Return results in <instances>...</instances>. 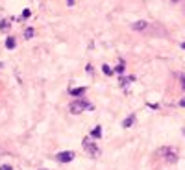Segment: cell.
I'll return each instance as SVG.
<instances>
[{"mask_svg":"<svg viewBox=\"0 0 185 170\" xmlns=\"http://www.w3.org/2000/svg\"><path fill=\"white\" fill-rule=\"evenodd\" d=\"M68 109H71V113L72 115H80V113H84L85 109H94V105L93 104H89V102H85V100H74L71 105H68Z\"/></svg>","mask_w":185,"mask_h":170,"instance_id":"6da1fadb","label":"cell"},{"mask_svg":"<svg viewBox=\"0 0 185 170\" xmlns=\"http://www.w3.org/2000/svg\"><path fill=\"white\" fill-rule=\"evenodd\" d=\"M84 150L89 154V155H91V157L93 159H96V157H100V148L96 146V144H94V142L91 141V139H84Z\"/></svg>","mask_w":185,"mask_h":170,"instance_id":"7a4b0ae2","label":"cell"},{"mask_svg":"<svg viewBox=\"0 0 185 170\" xmlns=\"http://www.w3.org/2000/svg\"><path fill=\"white\" fill-rule=\"evenodd\" d=\"M159 155H163L168 163H176L178 161V155H176V152L172 150V148H168V146H165V148H161L159 152H157Z\"/></svg>","mask_w":185,"mask_h":170,"instance_id":"3957f363","label":"cell"},{"mask_svg":"<svg viewBox=\"0 0 185 170\" xmlns=\"http://www.w3.org/2000/svg\"><path fill=\"white\" fill-rule=\"evenodd\" d=\"M56 159L59 161V163H71L72 159H74V152H59L58 155H56Z\"/></svg>","mask_w":185,"mask_h":170,"instance_id":"277c9868","label":"cell"},{"mask_svg":"<svg viewBox=\"0 0 185 170\" xmlns=\"http://www.w3.org/2000/svg\"><path fill=\"white\" fill-rule=\"evenodd\" d=\"M146 26H148L146 20H137V22L132 24V30H135V32H143V30H146Z\"/></svg>","mask_w":185,"mask_h":170,"instance_id":"5b68a950","label":"cell"},{"mask_svg":"<svg viewBox=\"0 0 185 170\" xmlns=\"http://www.w3.org/2000/svg\"><path fill=\"white\" fill-rule=\"evenodd\" d=\"M133 122H135V115H130V117H128L124 122H122V126H124V128H130V126L133 124Z\"/></svg>","mask_w":185,"mask_h":170,"instance_id":"8992f818","label":"cell"},{"mask_svg":"<svg viewBox=\"0 0 185 170\" xmlns=\"http://www.w3.org/2000/svg\"><path fill=\"white\" fill-rule=\"evenodd\" d=\"M15 39H13V37H8V39H6V46H8V48L9 50H13V48H15Z\"/></svg>","mask_w":185,"mask_h":170,"instance_id":"52a82bcc","label":"cell"},{"mask_svg":"<svg viewBox=\"0 0 185 170\" xmlns=\"http://www.w3.org/2000/svg\"><path fill=\"white\" fill-rule=\"evenodd\" d=\"M9 30V22L8 20H0V32H8Z\"/></svg>","mask_w":185,"mask_h":170,"instance_id":"ba28073f","label":"cell"},{"mask_svg":"<svg viewBox=\"0 0 185 170\" xmlns=\"http://www.w3.org/2000/svg\"><path fill=\"white\" fill-rule=\"evenodd\" d=\"M84 93H85L84 87H80V89H71V94H74V96H81Z\"/></svg>","mask_w":185,"mask_h":170,"instance_id":"9c48e42d","label":"cell"},{"mask_svg":"<svg viewBox=\"0 0 185 170\" xmlns=\"http://www.w3.org/2000/svg\"><path fill=\"white\" fill-rule=\"evenodd\" d=\"M33 33H35V32H33V28H26L24 30V39H32Z\"/></svg>","mask_w":185,"mask_h":170,"instance_id":"30bf717a","label":"cell"},{"mask_svg":"<svg viewBox=\"0 0 185 170\" xmlns=\"http://www.w3.org/2000/svg\"><path fill=\"white\" fill-rule=\"evenodd\" d=\"M115 72H117V74H120V76L124 74V61H120V63L117 65V69H115Z\"/></svg>","mask_w":185,"mask_h":170,"instance_id":"8fae6325","label":"cell"},{"mask_svg":"<svg viewBox=\"0 0 185 170\" xmlns=\"http://www.w3.org/2000/svg\"><path fill=\"white\" fill-rule=\"evenodd\" d=\"M135 78L133 76H128V78H120V85L122 87H126V83H130V81H133Z\"/></svg>","mask_w":185,"mask_h":170,"instance_id":"7c38bea8","label":"cell"},{"mask_svg":"<svg viewBox=\"0 0 185 170\" xmlns=\"http://www.w3.org/2000/svg\"><path fill=\"white\" fill-rule=\"evenodd\" d=\"M100 135H102V128L100 126H96V128H94V130H93V137H100Z\"/></svg>","mask_w":185,"mask_h":170,"instance_id":"4fadbf2b","label":"cell"},{"mask_svg":"<svg viewBox=\"0 0 185 170\" xmlns=\"http://www.w3.org/2000/svg\"><path fill=\"white\" fill-rule=\"evenodd\" d=\"M102 70H104V74H106V76H111V74H113V69H109L107 65H104V67H102Z\"/></svg>","mask_w":185,"mask_h":170,"instance_id":"5bb4252c","label":"cell"},{"mask_svg":"<svg viewBox=\"0 0 185 170\" xmlns=\"http://www.w3.org/2000/svg\"><path fill=\"white\" fill-rule=\"evenodd\" d=\"M180 81H181V87L185 89V74H180Z\"/></svg>","mask_w":185,"mask_h":170,"instance_id":"9a60e30c","label":"cell"},{"mask_svg":"<svg viewBox=\"0 0 185 170\" xmlns=\"http://www.w3.org/2000/svg\"><path fill=\"white\" fill-rule=\"evenodd\" d=\"M30 13H32L30 9H24V11H22V19H26V17H30Z\"/></svg>","mask_w":185,"mask_h":170,"instance_id":"2e32d148","label":"cell"},{"mask_svg":"<svg viewBox=\"0 0 185 170\" xmlns=\"http://www.w3.org/2000/svg\"><path fill=\"white\" fill-rule=\"evenodd\" d=\"M0 170H13L9 165H2V166H0Z\"/></svg>","mask_w":185,"mask_h":170,"instance_id":"e0dca14e","label":"cell"},{"mask_svg":"<svg viewBox=\"0 0 185 170\" xmlns=\"http://www.w3.org/2000/svg\"><path fill=\"white\" fill-rule=\"evenodd\" d=\"M180 105H181V107H185V98H181V100H180Z\"/></svg>","mask_w":185,"mask_h":170,"instance_id":"ac0fdd59","label":"cell"},{"mask_svg":"<svg viewBox=\"0 0 185 170\" xmlns=\"http://www.w3.org/2000/svg\"><path fill=\"white\" fill-rule=\"evenodd\" d=\"M67 4L68 6H74V0H67Z\"/></svg>","mask_w":185,"mask_h":170,"instance_id":"d6986e66","label":"cell"},{"mask_svg":"<svg viewBox=\"0 0 185 170\" xmlns=\"http://www.w3.org/2000/svg\"><path fill=\"white\" fill-rule=\"evenodd\" d=\"M181 48H183V50H185V43H181Z\"/></svg>","mask_w":185,"mask_h":170,"instance_id":"ffe728a7","label":"cell"},{"mask_svg":"<svg viewBox=\"0 0 185 170\" xmlns=\"http://www.w3.org/2000/svg\"><path fill=\"white\" fill-rule=\"evenodd\" d=\"M172 2H180V0H172Z\"/></svg>","mask_w":185,"mask_h":170,"instance_id":"44dd1931","label":"cell"},{"mask_svg":"<svg viewBox=\"0 0 185 170\" xmlns=\"http://www.w3.org/2000/svg\"><path fill=\"white\" fill-rule=\"evenodd\" d=\"M39 170H46V168H39Z\"/></svg>","mask_w":185,"mask_h":170,"instance_id":"7402d4cb","label":"cell"}]
</instances>
